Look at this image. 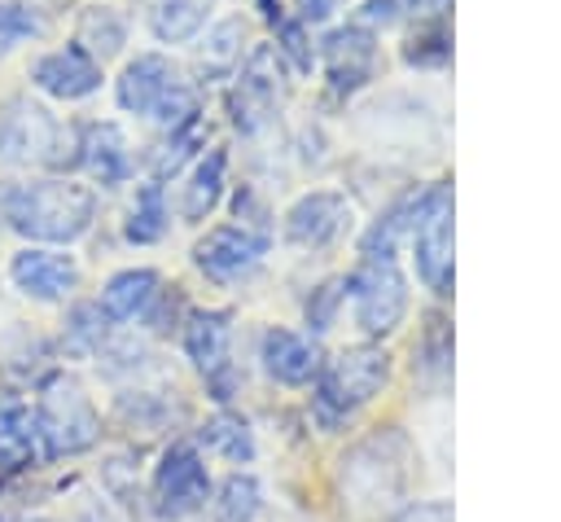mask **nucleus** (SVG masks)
Here are the masks:
<instances>
[{
    "label": "nucleus",
    "mask_w": 561,
    "mask_h": 522,
    "mask_svg": "<svg viewBox=\"0 0 561 522\" xmlns=\"http://www.w3.org/2000/svg\"><path fill=\"white\" fill-rule=\"evenodd\" d=\"M57 118L31 101V97H9L0 101V158L13 162V167H26V162H44L53 140H57Z\"/></svg>",
    "instance_id": "obj_10"
},
{
    "label": "nucleus",
    "mask_w": 561,
    "mask_h": 522,
    "mask_svg": "<svg viewBox=\"0 0 561 522\" xmlns=\"http://www.w3.org/2000/svg\"><path fill=\"white\" fill-rule=\"evenodd\" d=\"M180 311H184V298H180V290L171 285V290H158V294H153V303L140 311V320H145L153 333H167V329L180 320Z\"/></svg>",
    "instance_id": "obj_36"
},
{
    "label": "nucleus",
    "mask_w": 561,
    "mask_h": 522,
    "mask_svg": "<svg viewBox=\"0 0 561 522\" xmlns=\"http://www.w3.org/2000/svg\"><path fill=\"white\" fill-rule=\"evenodd\" d=\"M48 355H53L48 338L35 333V329H26V325H13V329L0 338V373H4L9 382H31V377H39V368L48 364Z\"/></svg>",
    "instance_id": "obj_22"
},
{
    "label": "nucleus",
    "mask_w": 561,
    "mask_h": 522,
    "mask_svg": "<svg viewBox=\"0 0 561 522\" xmlns=\"http://www.w3.org/2000/svg\"><path fill=\"white\" fill-rule=\"evenodd\" d=\"M162 232H167L162 184L149 180V184H140V193H136V202H131V215H127V224H123V237L136 241V246H149V241H158Z\"/></svg>",
    "instance_id": "obj_25"
},
{
    "label": "nucleus",
    "mask_w": 561,
    "mask_h": 522,
    "mask_svg": "<svg viewBox=\"0 0 561 522\" xmlns=\"http://www.w3.org/2000/svg\"><path fill=\"white\" fill-rule=\"evenodd\" d=\"M224 184H228V154H224V149H206V154L197 158V167H193L188 184H184L180 215H184V219H193V224H197V219H206V215L219 206Z\"/></svg>",
    "instance_id": "obj_21"
},
{
    "label": "nucleus",
    "mask_w": 561,
    "mask_h": 522,
    "mask_svg": "<svg viewBox=\"0 0 561 522\" xmlns=\"http://www.w3.org/2000/svg\"><path fill=\"white\" fill-rule=\"evenodd\" d=\"M197 145H202V118L175 127V132L167 136V145L153 154V175H158V180H162V175H175V171L188 162V154H193Z\"/></svg>",
    "instance_id": "obj_31"
},
{
    "label": "nucleus",
    "mask_w": 561,
    "mask_h": 522,
    "mask_svg": "<svg viewBox=\"0 0 561 522\" xmlns=\"http://www.w3.org/2000/svg\"><path fill=\"white\" fill-rule=\"evenodd\" d=\"M79 167L92 171L96 184L114 189L127 180L131 171V154H127V136L114 123H83L79 127Z\"/></svg>",
    "instance_id": "obj_19"
},
{
    "label": "nucleus",
    "mask_w": 561,
    "mask_h": 522,
    "mask_svg": "<svg viewBox=\"0 0 561 522\" xmlns=\"http://www.w3.org/2000/svg\"><path fill=\"white\" fill-rule=\"evenodd\" d=\"M390 382V355L381 347H346L337 351L316 377V417L324 425L346 421Z\"/></svg>",
    "instance_id": "obj_3"
},
{
    "label": "nucleus",
    "mask_w": 561,
    "mask_h": 522,
    "mask_svg": "<svg viewBox=\"0 0 561 522\" xmlns=\"http://www.w3.org/2000/svg\"><path fill=\"white\" fill-rule=\"evenodd\" d=\"M202 443H206L215 456H224V461H237V465L254 461V430H250V421L237 417V412H215V417L202 425Z\"/></svg>",
    "instance_id": "obj_23"
},
{
    "label": "nucleus",
    "mask_w": 561,
    "mask_h": 522,
    "mask_svg": "<svg viewBox=\"0 0 561 522\" xmlns=\"http://www.w3.org/2000/svg\"><path fill=\"white\" fill-rule=\"evenodd\" d=\"M31 35H39V18H35V9H31V4L0 0V57H4L13 44L31 39Z\"/></svg>",
    "instance_id": "obj_33"
},
{
    "label": "nucleus",
    "mask_w": 561,
    "mask_h": 522,
    "mask_svg": "<svg viewBox=\"0 0 561 522\" xmlns=\"http://www.w3.org/2000/svg\"><path fill=\"white\" fill-rule=\"evenodd\" d=\"M35 421H39L48 461L53 456H79L101 439V417H96L83 382L70 377V373H48L44 377L39 404H35Z\"/></svg>",
    "instance_id": "obj_4"
},
{
    "label": "nucleus",
    "mask_w": 561,
    "mask_h": 522,
    "mask_svg": "<svg viewBox=\"0 0 561 522\" xmlns=\"http://www.w3.org/2000/svg\"><path fill=\"white\" fill-rule=\"evenodd\" d=\"M276 53H285L298 70H311V48H307V35H302V22L294 18H276Z\"/></svg>",
    "instance_id": "obj_37"
},
{
    "label": "nucleus",
    "mask_w": 561,
    "mask_h": 522,
    "mask_svg": "<svg viewBox=\"0 0 561 522\" xmlns=\"http://www.w3.org/2000/svg\"><path fill=\"white\" fill-rule=\"evenodd\" d=\"M241 44H245V26H241L237 18L215 22V26L206 31V39H202V70H210V75L232 70V66L241 61Z\"/></svg>",
    "instance_id": "obj_30"
},
{
    "label": "nucleus",
    "mask_w": 561,
    "mask_h": 522,
    "mask_svg": "<svg viewBox=\"0 0 561 522\" xmlns=\"http://www.w3.org/2000/svg\"><path fill=\"white\" fill-rule=\"evenodd\" d=\"M408 478H412V443L394 425L359 439L337 465V491L355 518L390 513L403 500Z\"/></svg>",
    "instance_id": "obj_1"
},
{
    "label": "nucleus",
    "mask_w": 561,
    "mask_h": 522,
    "mask_svg": "<svg viewBox=\"0 0 561 522\" xmlns=\"http://www.w3.org/2000/svg\"><path fill=\"white\" fill-rule=\"evenodd\" d=\"M70 522H114V518H110V509L101 500H88V504H79V513Z\"/></svg>",
    "instance_id": "obj_42"
},
{
    "label": "nucleus",
    "mask_w": 561,
    "mask_h": 522,
    "mask_svg": "<svg viewBox=\"0 0 561 522\" xmlns=\"http://www.w3.org/2000/svg\"><path fill=\"white\" fill-rule=\"evenodd\" d=\"M421 0H368L364 4V22H399L408 13H416Z\"/></svg>",
    "instance_id": "obj_40"
},
{
    "label": "nucleus",
    "mask_w": 561,
    "mask_h": 522,
    "mask_svg": "<svg viewBox=\"0 0 561 522\" xmlns=\"http://www.w3.org/2000/svg\"><path fill=\"white\" fill-rule=\"evenodd\" d=\"M114 417L123 421V430H140V434H158V430H167V421H171V404L162 399V395H153V390H127V395H118L114 399Z\"/></svg>",
    "instance_id": "obj_26"
},
{
    "label": "nucleus",
    "mask_w": 561,
    "mask_h": 522,
    "mask_svg": "<svg viewBox=\"0 0 561 522\" xmlns=\"http://www.w3.org/2000/svg\"><path fill=\"white\" fill-rule=\"evenodd\" d=\"M412 250H416V276L434 294H447L451 290V189L447 184L425 189L421 215L412 224Z\"/></svg>",
    "instance_id": "obj_8"
},
{
    "label": "nucleus",
    "mask_w": 561,
    "mask_h": 522,
    "mask_svg": "<svg viewBox=\"0 0 561 522\" xmlns=\"http://www.w3.org/2000/svg\"><path fill=\"white\" fill-rule=\"evenodd\" d=\"M31 83L57 101H83L101 88V61L88 57L79 44L53 48L31 66Z\"/></svg>",
    "instance_id": "obj_14"
},
{
    "label": "nucleus",
    "mask_w": 561,
    "mask_h": 522,
    "mask_svg": "<svg viewBox=\"0 0 561 522\" xmlns=\"http://www.w3.org/2000/svg\"><path fill=\"white\" fill-rule=\"evenodd\" d=\"M351 224V202L342 193H329V189H316V193H302L289 211H285V237L294 246H307V250H320L329 241H337Z\"/></svg>",
    "instance_id": "obj_13"
},
{
    "label": "nucleus",
    "mask_w": 561,
    "mask_h": 522,
    "mask_svg": "<svg viewBox=\"0 0 561 522\" xmlns=\"http://www.w3.org/2000/svg\"><path fill=\"white\" fill-rule=\"evenodd\" d=\"M39 461H48V447L35 412L18 399L0 404V474H22Z\"/></svg>",
    "instance_id": "obj_18"
},
{
    "label": "nucleus",
    "mask_w": 561,
    "mask_h": 522,
    "mask_svg": "<svg viewBox=\"0 0 561 522\" xmlns=\"http://www.w3.org/2000/svg\"><path fill=\"white\" fill-rule=\"evenodd\" d=\"M342 9V0H298V22H324Z\"/></svg>",
    "instance_id": "obj_41"
},
{
    "label": "nucleus",
    "mask_w": 561,
    "mask_h": 522,
    "mask_svg": "<svg viewBox=\"0 0 561 522\" xmlns=\"http://www.w3.org/2000/svg\"><path fill=\"white\" fill-rule=\"evenodd\" d=\"M280 97H285V70H280V53H276L272 44H259V48L250 53V61L241 66L237 88H232V97H228L232 123H237L241 132L263 127V123L276 114Z\"/></svg>",
    "instance_id": "obj_9"
},
{
    "label": "nucleus",
    "mask_w": 561,
    "mask_h": 522,
    "mask_svg": "<svg viewBox=\"0 0 561 522\" xmlns=\"http://www.w3.org/2000/svg\"><path fill=\"white\" fill-rule=\"evenodd\" d=\"M394 522H456L447 500H412L394 513Z\"/></svg>",
    "instance_id": "obj_39"
},
{
    "label": "nucleus",
    "mask_w": 561,
    "mask_h": 522,
    "mask_svg": "<svg viewBox=\"0 0 561 522\" xmlns=\"http://www.w3.org/2000/svg\"><path fill=\"white\" fill-rule=\"evenodd\" d=\"M416 368L425 377H447V368H451V333H447V325L438 316L425 325V338L416 347Z\"/></svg>",
    "instance_id": "obj_32"
},
{
    "label": "nucleus",
    "mask_w": 561,
    "mask_h": 522,
    "mask_svg": "<svg viewBox=\"0 0 561 522\" xmlns=\"http://www.w3.org/2000/svg\"><path fill=\"white\" fill-rule=\"evenodd\" d=\"M342 290L351 294L355 303V325L368 333V338H386L403 325L408 316V276L399 272L394 259H364L346 281Z\"/></svg>",
    "instance_id": "obj_5"
},
{
    "label": "nucleus",
    "mask_w": 561,
    "mask_h": 522,
    "mask_svg": "<svg viewBox=\"0 0 561 522\" xmlns=\"http://www.w3.org/2000/svg\"><path fill=\"white\" fill-rule=\"evenodd\" d=\"M22 522H48V518H22Z\"/></svg>",
    "instance_id": "obj_43"
},
{
    "label": "nucleus",
    "mask_w": 561,
    "mask_h": 522,
    "mask_svg": "<svg viewBox=\"0 0 561 522\" xmlns=\"http://www.w3.org/2000/svg\"><path fill=\"white\" fill-rule=\"evenodd\" d=\"M377 70V39L368 26H337L324 35V75L333 92H355Z\"/></svg>",
    "instance_id": "obj_15"
},
{
    "label": "nucleus",
    "mask_w": 561,
    "mask_h": 522,
    "mask_svg": "<svg viewBox=\"0 0 561 522\" xmlns=\"http://www.w3.org/2000/svg\"><path fill=\"white\" fill-rule=\"evenodd\" d=\"M447 57H451V39H447L443 26H430V31L412 35L408 48H403V61L408 66H443Z\"/></svg>",
    "instance_id": "obj_34"
},
{
    "label": "nucleus",
    "mask_w": 561,
    "mask_h": 522,
    "mask_svg": "<svg viewBox=\"0 0 561 522\" xmlns=\"http://www.w3.org/2000/svg\"><path fill=\"white\" fill-rule=\"evenodd\" d=\"M123 39H127V26H123L118 9H110V4L83 9V18H79V48L88 57H101L105 61V57H114L123 48Z\"/></svg>",
    "instance_id": "obj_24"
},
{
    "label": "nucleus",
    "mask_w": 561,
    "mask_h": 522,
    "mask_svg": "<svg viewBox=\"0 0 561 522\" xmlns=\"http://www.w3.org/2000/svg\"><path fill=\"white\" fill-rule=\"evenodd\" d=\"M263 509V487L254 474H232L224 478L219 487V500H215V518L219 522H254Z\"/></svg>",
    "instance_id": "obj_29"
},
{
    "label": "nucleus",
    "mask_w": 561,
    "mask_h": 522,
    "mask_svg": "<svg viewBox=\"0 0 561 522\" xmlns=\"http://www.w3.org/2000/svg\"><path fill=\"white\" fill-rule=\"evenodd\" d=\"M149 491H153L158 518H171L175 522V518L197 513L206 504V496H210V474H206L202 452L193 443H171L162 452V461L153 465Z\"/></svg>",
    "instance_id": "obj_7"
},
{
    "label": "nucleus",
    "mask_w": 561,
    "mask_h": 522,
    "mask_svg": "<svg viewBox=\"0 0 561 522\" xmlns=\"http://www.w3.org/2000/svg\"><path fill=\"white\" fill-rule=\"evenodd\" d=\"M105 325L110 316L101 311V303H75L70 316H66V333H61V347L66 355H92L105 347Z\"/></svg>",
    "instance_id": "obj_28"
},
{
    "label": "nucleus",
    "mask_w": 561,
    "mask_h": 522,
    "mask_svg": "<svg viewBox=\"0 0 561 522\" xmlns=\"http://www.w3.org/2000/svg\"><path fill=\"white\" fill-rule=\"evenodd\" d=\"M259 360H263L267 377L280 382V386H307V382H316L320 368H324L320 347H316L311 338H302V333H294V329H276V325L263 333Z\"/></svg>",
    "instance_id": "obj_17"
},
{
    "label": "nucleus",
    "mask_w": 561,
    "mask_h": 522,
    "mask_svg": "<svg viewBox=\"0 0 561 522\" xmlns=\"http://www.w3.org/2000/svg\"><path fill=\"white\" fill-rule=\"evenodd\" d=\"M263 254H267V237L254 232V228H245V224L210 228V232L193 246V263H197L210 281H237V276H245Z\"/></svg>",
    "instance_id": "obj_11"
},
{
    "label": "nucleus",
    "mask_w": 561,
    "mask_h": 522,
    "mask_svg": "<svg viewBox=\"0 0 561 522\" xmlns=\"http://www.w3.org/2000/svg\"><path fill=\"white\" fill-rule=\"evenodd\" d=\"M228 338H232V311L210 307V311H188L184 320V351L197 364V373L206 377L210 399L228 404L237 395V368L228 360Z\"/></svg>",
    "instance_id": "obj_6"
},
{
    "label": "nucleus",
    "mask_w": 561,
    "mask_h": 522,
    "mask_svg": "<svg viewBox=\"0 0 561 522\" xmlns=\"http://www.w3.org/2000/svg\"><path fill=\"white\" fill-rule=\"evenodd\" d=\"M337 303H342V281H324V285H316V290H311V298H307V325H311L316 333H320V329H329V325H333Z\"/></svg>",
    "instance_id": "obj_35"
},
{
    "label": "nucleus",
    "mask_w": 561,
    "mask_h": 522,
    "mask_svg": "<svg viewBox=\"0 0 561 522\" xmlns=\"http://www.w3.org/2000/svg\"><path fill=\"white\" fill-rule=\"evenodd\" d=\"M9 281L35 303H61L79 290V263L48 246H26L9 259Z\"/></svg>",
    "instance_id": "obj_12"
},
{
    "label": "nucleus",
    "mask_w": 561,
    "mask_h": 522,
    "mask_svg": "<svg viewBox=\"0 0 561 522\" xmlns=\"http://www.w3.org/2000/svg\"><path fill=\"white\" fill-rule=\"evenodd\" d=\"M206 22V9L197 0H158V9L149 13V31L162 39V44H184L202 31Z\"/></svg>",
    "instance_id": "obj_27"
},
{
    "label": "nucleus",
    "mask_w": 561,
    "mask_h": 522,
    "mask_svg": "<svg viewBox=\"0 0 561 522\" xmlns=\"http://www.w3.org/2000/svg\"><path fill=\"white\" fill-rule=\"evenodd\" d=\"M9 228L39 241V246H66L92 228L96 193L75 180H39L9 193Z\"/></svg>",
    "instance_id": "obj_2"
},
{
    "label": "nucleus",
    "mask_w": 561,
    "mask_h": 522,
    "mask_svg": "<svg viewBox=\"0 0 561 522\" xmlns=\"http://www.w3.org/2000/svg\"><path fill=\"white\" fill-rule=\"evenodd\" d=\"M158 290H162V281H158L153 268H123V272H114V276L105 281V290H101V311H105L110 320H136V316L153 303Z\"/></svg>",
    "instance_id": "obj_20"
},
{
    "label": "nucleus",
    "mask_w": 561,
    "mask_h": 522,
    "mask_svg": "<svg viewBox=\"0 0 561 522\" xmlns=\"http://www.w3.org/2000/svg\"><path fill=\"white\" fill-rule=\"evenodd\" d=\"M48 171H75L79 167V127H57V140L44 158Z\"/></svg>",
    "instance_id": "obj_38"
},
{
    "label": "nucleus",
    "mask_w": 561,
    "mask_h": 522,
    "mask_svg": "<svg viewBox=\"0 0 561 522\" xmlns=\"http://www.w3.org/2000/svg\"><path fill=\"white\" fill-rule=\"evenodd\" d=\"M180 83H184L180 70H175L162 53H140L136 61L123 66L114 97H118V105H123L127 114H153V110L162 105V97H167L171 88H180Z\"/></svg>",
    "instance_id": "obj_16"
}]
</instances>
